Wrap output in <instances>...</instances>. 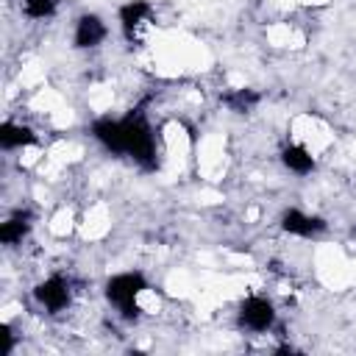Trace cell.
<instances>
[{
  "instance_id": "obj_4",
  "label": "cell",
  "mask_w": 356,
  "mask_h": 356,
  "mask_svg": "<svg viewBox=\"0 0 356 356\" xmlns=\"http://www.w3.org/2000/svg\"><path fill=\"white\" fill-rule=\"evenodd\" d=\"M36 300L42 306H47L50 312H58L70 303V286L64 278H47L36 286Z\"/></svg>"
},
{
  "instance_id": "obj_7",
  "label": "cell",
  "mask_w": 356,
  "mask_h": 356,
  "mask_svg": "<svg viewBox=\"0 0 356 356\" xmlns=\"http://www.w3.org/2000/svg\"><path fill=\"white\" fill-rule=\"evenodd\" d=\"M92 134L114 153H125V134H122V122L117 120H97Z\"/></svg>"
},
{
  "instance_id": "obj_6",
  "label": "cell",
  "mask_w": 356,
  "mask_h": 356,
  "mask_svg": "<svg viewBox=\"0 0 356 356\" xmlns=\"http://www.w3.org/2000/svg\"><path fill=\"white\" fill-rule=\"evenodd\" d=\"M103 36H106V25L100 22V17L86 14L78 19V28H75V44L78 47H95L103 42Z\"/></svg>"
},
{
  "instance_id": "obj_13",
  "label": "cell",
  "mask_w": 356,
  "mask_h": 356,
  "mask_svg": "<svg viewBox=\"0 0 356 356\" xmlns=\"http://www.w3.org/2000/svg\"><path fill=\"white\" fill-rule=\"evenodd\" d=\"M58 0H25V11L28 17H50L56 11Z\"/></svg>"
},
{
  "instance_id": "obj_14",
  "label": "cell",
  "mask_w": 356,
  "mask_h": 356,
  "mask_svg": "<svg viewBox=\"0 0 356 356\" xmlns=\"http://www.w3.org/2000/svg\"><path fill=\"white\" fill-rule=\"evenodd\" d=\"M0 337H3V353H8V350H11V342H14V339H11V331H8V325H3V328H0Z\"/></svg>"
},
{
  "instance_id": "obj_1",
  "label": "cell",
  "mask_w": 356,
  "mask_h": 356,
  "mask_svg": "<svg viewBox=\"0 0 356 356\" xmlns=\"http://www.w3.org/2000/svg\"><path fill=\"white\" fill-rule=\"evenodd\" d=\"M145 286H147V284H145V275H142V273H122V275H114V278L106 284V295H108L111 303L120 306V312H122L128 320H134V317L139 314V309H136V295H139Z\"/></svg>"
},
{
  "instance_id": "obj_10",
  "label": "cell",
  "mask_w": 356,
  "mask_h": 356,
  "mask_svg": "<svg viewBox=\"0 0 356 356\" xmlns=\"http://www.w3.org/2000/svg\"><path fill=\"white\" fill-rule=\"evenodd\" d=\"M33 142V134L22 125H14V122H3L0 125V145L3 147H19V145H31Z\"/></svg>"
},
{
  "instance_id": "obj_8",
  "label": "cell",
  "mask_w": 356,
  "mask_h": 356,
  "mask_svg": "<svg viewBox=\"0 0 356 356\" xmlns=\"http://www.w3.org/2000/svg\"><path fill=\"white\" fill-rule=\"evenodd\" d=\"M147 17H150V3H147V0H134V3H128V6L120 8V22H122V28H125L128 33H131L136 25H142Z\"/></svg>"
},
{
  "instance_id": "obj_11",
  "label": "cell",
  "mask_w": 356,
  "mask_h": 356,
  "mask_svg": "<svg viewBox=\"0 0 356 356\" xmlns=\"http://www.w3.org/2000/svg\"><path fill=\"white\" fill-rule=\"evenodd\" d=\"M25 231H28V214H14L11 220L3 222L0 239H3L6 245H14V242H19V239L25 236Z\"/></svg>"
},
{
  "instance_id": "obj_2",
  "label": "cell",
  "mask_w": 356,
  "mask_h": 356,
  "mask_svg": "<svg viewBox=\"0 0 356 356\" xmlns=\"http://www.w3.org/2000/svg\"><path fill=\"white\" fill-rule=\"evenodd\" d=\"M122 134H125V153H131L145 167H153L156 147H153V136H150L147 122L139 114H131L128 120H122Z\"/></svg>"
},
{
  "instance_id": "obj_9",
  "label": "cell",
  "mask_w": 356,
  "mask_h": 356,
  "mask_svg": "<svg viewBox=\"0 0 356 356\" xmlns=\"http://www.w3.org/2000/svg\"><path fill=\"white\" fill-rule=\"evenodd\" d=\"M281 159H284V164L292 170V172H312L314 170V159L306 153V147H300V145H289L284 153H281Z\"/></svg>"
},
{
  "instance_id": "obj_3",
  "label": "cell",
  "mask_w": 356,
  "mask_h": 356,
  "mask_svg": "<svg viewBox=\"0 0 356 356\" xmlns=\"http://www.w3.org/2000/svg\"><path fill=\"white\" fill-rule=\"evenodd\" d=\"M242 323L253 331H267L273 323H275V312H273V303L264 300V298H248L242 303V312H239Z\"/></svg>"
},
{
  "instance_id": "obj_5",
  "label": "cell",
  "mask_w": 356,
  "mask_h": 356,
  "mask_svg": "<svg viewBox=\"0 0 356 356\" xmlns=\"http://www.w3.org/2000/svg\"><path fill=\"white\" fill-rule=\"evenodd\" d=\"M281 225H284V231L298 234V236H312V234H317V231L325 228V222H323L320 217H309V214H300V211H295V209L284 211Z\"/></svg>"
},
{
  "instance_id": "obj_12",
  "label": "cell",
  "mask_w": 356,
  "mask_h": 356,
  "mask_svg": "<svg viewBox=\"0 0 356 356\" xmlns=\"http://www.w3.org/2000/svg\"><path fill=\"white\" fill-rule=\"evenodd\" d=\"M225 103H228L231 108H236V111H245V108H250L253 103H259V95H256L253 89H236V92L225 95Z\"/></svg>"
}]
</instances>
